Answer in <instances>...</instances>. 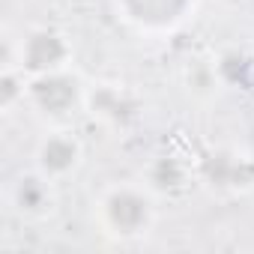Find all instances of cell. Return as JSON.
Masks as SVG:
<instances>
[{"mask_svg":"<svg viewBox=\"0 0 254 254\" xmlns=\"http://www.w3.org/2000/svg\"><path fill=\"white\" fill-rule=\"evenodd\" d=\"M123 6L135 21L150 24V27H162V24H171L183 15L189 0H123Z\"/></svg>","mask_w":254,"mask_h":254,"instance_id":"obj_4","label":"cell"},{"mask_svg":"<svg viewBox=\"0 0 254 254\" xmlns=\"http://www.w3.org/2000/svg\"><path fill=\"white\" fill-rule=\"evenodd\" d=\"M0 87H3V90H0V102H3V105H9V102L15 99V93H18V84H15V78H12V75H3Z\"/></svg>","mask_w":254,"mask_h":254,"instance_id":"obj_9","label":"cell"},{"mask_svg":"<svg viewBox=\"0 0 254 254\" xmlns=\"http://www.w3.org/2000/svg\"><path fill=\"white\" fill-rule=\"evenodd\" d=\"M36 105L45 111V114H66L75 102H78V81L69 78V75H39L30 87Z\"/></svg>","mask_w":254,"mask_h":254,"instance_id":"obj_1","label":"cell"},{"mask_svg":"<svg viewBox=\"0 0 254 254\" xmlns=\"http://www.w3.org/2000/svg\"><path fill=\"white\" fill-rule=\"evenodd\" d=\"M63 57H66L63 39H60L57 33H48V30L33 33V36L27 39V45H24V66H27L30 72H39V75L57 69V66L63 63Z\"/></svg>","mask_w":254,"mask_h":254,"instance_id":"obj_2","label":"cell"},{"mask_svg":"<svg viewBox=\"0 0 254 254\" xmlns=\"http://www.w3.org/2000/svg\"><path fill=\"white\" fill-rule=\"evenodd\" d=\"M78 159V147L69 141V138H51L45 147H42V168L51 171V174H63L75 165Z\"/></svg>","mask_w":254,"mask_h":254,"instance_id":"obj_6","label":"cell"},{"mask_svg":"<svg viewBox=\"0 0 254 254\" xmlns=\"http://www.w3.org/2000/svg\"><path fill=\"white\" fill-rule=\"evenodd\" d=\"M203 171H206V177H209L215 186H245V183L254 177V168H248L242 159L236 162V159H230V156H224V153L209 156L206 165H203Z\"/></svg>","mask_w":254,"mask_h":254,"instance_id":"obj_5","label":"cell"},{"mask_svg":"<svg viewBox=\"0 0 254 254\" xmlns=\"http://www.w3.org/2000/svg\"><path fill=\"white\" fill-rule=\"evenodd\" d=\"M45 200V189L36 183V180H21V189H18V203L24 209H39Z\"/></svg>","mask_w":254,"mask_h":254,"instance_id":"obj_8","label":"cell"},{"mask_svg":"<svg viewBox=\"0 0 254 254\" xmlns=\"http://www.w3.org/2000/svg\"><path fill=\"white\" fill-rule=\"evenodd\" d=\"M153 183H156L159 189H174V186H180V183H183L180 165H177L174 159H162V162L156 165V171H153Z\"/></svg>","mask_w":254,"mask_h":254,"instance_id":"obj_7","label":"cell"},{"mask_svg":"<svg viewBox=\"0 0 254 254\" xmlns=\"http://www.w3.org/2000/svg\"><path fill=\"white\" fill-rule=\"evenodd\" d=\"M147 200L135 191H117L108 200V218L120 233H135L147 224Z\"/></svg>","mask_w":254,"mask_h":254,"instance_id":"obj_3","label":"cell"}]
</instances>
